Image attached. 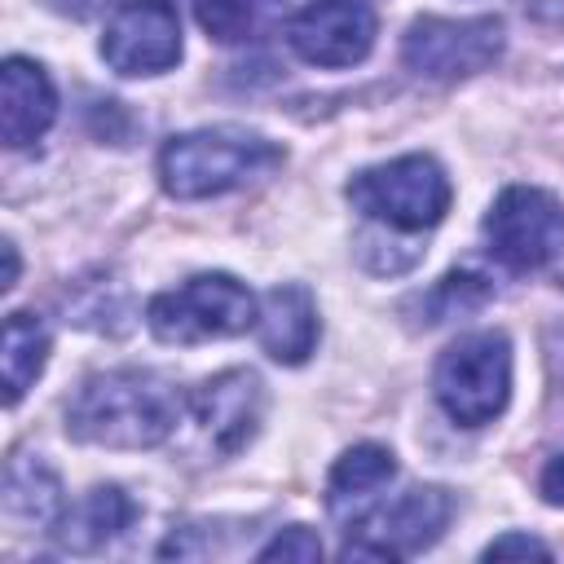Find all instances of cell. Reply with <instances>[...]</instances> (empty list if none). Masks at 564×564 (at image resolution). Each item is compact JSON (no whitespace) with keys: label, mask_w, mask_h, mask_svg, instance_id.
<instances>
[{"label":"cell","mask_w":564,"mask_h":564,"mask_svg":"<svg viewBox=\"0 0 564 564\" xmlns=\"http://www.w3.org/2000/svg\"><path fill=\"white\" fill-rule=\"evenodd\" d=\"M181 419L176 388L154 370H101L88 375L66 405V436L106 449H154Z\"/></svg>","instance_id":"cell-1"},{"label":"cell","mask_w":564,"mask_h":564,"mask_svg":"<svg viewBox=\"0 0 564 564\" xmlns=\"http://www.w3.org/2000/svg\"><path fill=\"white\" fill-rule=\"evenodd\" d=\"M286 150L247 128L181 132L159 150V181L172 198H216L282 167Z\"/></svg>","instance_id":"cell-2"},{"label":"cell","mask_w":564,"mask_h":564,"mask_svg":"<svg viewBox=\"0 0 564 564\" xmlns=\"http://www.w3.org/2000/svg\"><path fill=\"white\" fill-rule=\"evenodd\" d=\"M344 194L366 220L397 234H423L445 220L454 185L432 154H401L392 163L361 167Z\"/></svg>","instance_id":"cell-3"},{"label":"cell","mask_w":564,"mask_h":564,"mask_svg":"<svg viewBox=\"0 0 564 564\" xmlns=\"http://www.w3.org/2000/svg\"><path fill=\"white\" fill-rule=\"evenodd\" d=\"M432 392L458 427L494 423L511 397V339L502 330L454 339L432 370Z\"/></svg>","instance_id":"cell-4"},{"label":"cell","mask_w":564,"mask_h":564,"mask_svg":"<svg viewBox=\"0 0 564 564\" xmlns=\"http://www.w3.org/2000/svg\"><path fill=\"white\" fill-rule=\"evenodd\" d=\"M256 295L229 273H194L176 291H159L145 308V326L163 344L229 339L256 326Z\"/></svg>","instance_id":"cell-5"},{"label":"cell","mask_w":564,"mask_h":564,"mask_svg":"<svg viewBox=\"0 0 564 564\" xmlns=\"http://www.w3.org/2000/svg\"><path fill=\"white\" fill-rule=\"evenodd\" d=\"M485 242L516 273L542 269L564 251V203L538 185H507L485 212Z\"/></svg>","instance_id":"cell-6"},{"label":"cell","mask_w":564,"mask_h":564,"mask_svg":"<svg viewBox=\"0 0 564 564\" xmlns=\"http://www.w3.org/2000/svg\"><path fill=\"white\" fill-rule=\"evenodd\" d=\"M454 516V498L436 485H414L388 507H375L344 542V560H401L432 546Z\"/></svg>","instance_id":"cell-7"},{"label":"cell","mask_w":564,"mask_h":564,"mask_svg":"<svg viewBox=\"0 0 564 564\" xmlns=\"http://www.w3.org/2000/svg\"><path fill=\"white\" fill-rule=\"evenodd\" d=\"M502 53L498 18H419L401 40V62L427 79H463Z\"/></svg>","instance_id":"cell-8"},{"label":"cell","mask_w":564,"mask_h":564,"mask_svg":"<svg viewBox=\"0 0 564 564\" xmlns=\"http://www.w3.org/2000/svg\"><path fill=\"white\" fill-rule=\"evenodd\" d=\"M379 18L366 0H308L286 18V44L308 66H357L375 48Z\"/></svg>","instance_id":"cell-9"},{"label":"cell","mask_w":564,"mask_h":564,"mask_svg":"<svg viewBox=\"0 0 564 564\" xmlns=\"http://www.w3.org/2000/svg\"><path fill=\"white\" fill-rule=\"evenodd\" d=\"M101 57L115 75H163L181 62V18L167 0H123L106 31Z\"/></svg>","instance_id":"cell-10"},{"label":"cell","mask_w":564,"mask_h":564,"mask_svg":"<svg viewBox=\"0 0 564 564\" xmlns=\"http://www.w3.org/2000/svg\"><path fill=\"white\" fill-rule=\"evenodd\" d=\"M194 419L203 423L216 454H238L251 445L264 419V383L256 370H220L189 397Z\"/></svg>","instance_id":"cell-11"},{"label":"cell","mask_w":564,"mask_h":564,"mask_svg":"<svg viewBox=\"0 0 564 564\" xmlns=\"http://www.w3.org/2000/svg\"><path fill=\"white\" fill-rule=\"evenodd\" d=\"M57 119V88L31 57H4L0 66V132L4 145L22 150L40 141Z\"/></svg>","instance_id":"cell-12"},{"label":"cell","mask_w":564,"mask_h":564,"mask_svg":"<svg viewBox=\"0 0 564 564\" xmlns=\"http://www.w3.org/2000/svg\"><path fill=\"white\" fill-rule=\"evenodd\" d=\"M397 480V458L392 449L383 445H352L335 458L330 476H326V511L344 524V529H357L375 507H379V494Z\"/></svg>","instance_id":"cell-13"},{"label":"cell","mask_w":564,"mask_h":564,"mask_svg":"<svg viewBox=\"0 0 564 564\" xmlns=\"http://www.w3.org/2000/svg\"><path fill=\"white\" fill-rule=\"evenodd\" d=\"M317 335H322V322H317V300L308 295V286L282 282L264 291L260 313H256V339L273 361L282 366L308 361V352L317 348Z\"/></svg>","instance_id":"cell-14"},{"label":"cell","mask_w":564,"mask_h":564,"mask_svg":"<svg viewBox=\"0 0 564 564\" xmlns=\"http://www.w3.org/2000/svg\"><path fill=\"white\" fill-rule=\"evenodd\" d=\"M4 516L26 529H57L66 516V494L57 471L40 454H13L4 467Z\"/></svg>","instance_id":"cell-15"},{"label":"cell","mask_w":564,"mask_h":564,"mask_svg":"<svg viewBox=\"0 0 564 564\" xmlns=\"http://www.w3.org/2000/svg\"><path fill=\"white\" fill-rule=\"evenodd\" d=\"M132 520H137V502L119 485H97L79 507H70L62 516L57 538H62L66 551L88 555V551H101L110 538H119Z\"/></svg>","instance_id":"cell-16"},{"label":"cell","mask_w":564,"mask_h":564,"mask_svg":"<svg viewBox=\"0 0 564 564\" xmlns=\"http://www.w3.org/2000/svg\"><path fill=\"white\" fill-rule=\"evenodd\" d=\"M44 361H48V326L26 308L9 313L4 317V405L22 401V392L40 379Z\"/></svg>","instance_id":"cell-17"},{"label":"cell","mask_w":564,"mask_h":564,"mask_svg":"<svg viewBox=\"0 0 564 564\" xmlns=\"http://www.w3.org/2000/svg\"><path fill=\"white\" fill-rule=\"evenodd\" d=\"M282 13V0H194V18L216 44H247L264 35Z\"/></svg>","instance_id":"cell-18"},{"label":"cell","mask_w":564,"mask_h":564,"mask_svg":"<svg viewBox=\"0 0 564 564\" xmlns=\"http://www.w3.org/2000/svg\"><path fill=\"white\" fill-rule=\"evenodd\" d=\"M489 295H494V286H489L485 273L454 269V273H445V278L427 291L423 308H427V322H449V317H467V313H476L480 304H489Z\"/></svg>","instance_id":"cell-19"},{"label":"cell","mask_w":564,"mask_h":564,"mask_svg":"<svg viewBox=\"0 0 564 564\" xmlns=\"http://www.w3.org/2000/svg\"><path fill=\"white\" fill-rule=\"evenodd\" d=\"M256 555H260V560H300V564H308V560H322V542H317L313 529L291 524V529H282L273 542H264Z\"/></svg>","instance_id":"cell-20"},{"label":"cell","mask_w":564,"mask_h":564,"mask_svg":"<svg viewBox=\"0 0 564 564\" xmlns=\"http://www.w3.org/2000/svg\"><path fill=\"white\" fill-rule=\"evenodd\" d=\"M502 555H551V546L546 542H538V538H529V533H507V538H494L489 546H485V560H502Z\"/></svg>","instance_id":"cell-21"},{"label":"cell","mask_w":564,"mask_h":564,"mask_svg":"<svg viewBox=\"0 0 564 564\" xmlns=\"http://www.w3.org/2000/svg\"><path fill=\"white\" fill-rule=\"evenodd\" d=\"M538 489H542V498H546L551 507H564V454H555V458L546 463Z\"/></svg>","instance_id":"cell-22"},{"label":"cell","mask_w":564,"mask_h":564,"mask_svg":"<svg viewBox=\"0 0 564 564\" xmlns=\"http://www.w3.org/2000/svg\"><path fill=\"white\" fill-rule=\"evenodd\" d=\"M48 4H53L57 13H70V18H93L106 0H48Z\"/></svg>","instance_id":"cell-23"},{"label":"cell","mask_w":564,"mask_h":564,"mask_svg":"<svg viewBox=\"0 0 564 564\" xmlns=\"http://www.w3.org/2000/svg\"><path fill=\"white\" fill-rule=\"evenodd\" d=\"M13 282H18V247H13V242H4V282H0V286L9 291Z\"/></svg>","instance_id":"cell-24"},{"label":"cell","mask_w":564,"mask_h":564,"mask_svg":"<svg viewBox=\"0 0 564 564\" xmlns=\"http://www.w3.org/2000/svg\"><path fill=\"white\" fill-rule=\"evenodd\" d=\"M551 4H564V0H551Z\"/></svg>","instance_id":"cell-25"}]
</instances>
